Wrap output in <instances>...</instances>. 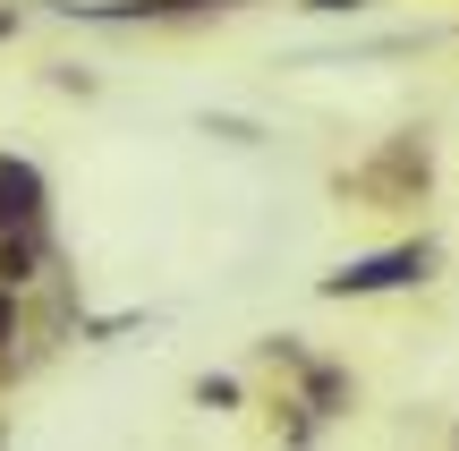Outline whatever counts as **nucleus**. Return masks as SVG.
Wrapping results in <instances>:
<instances>
[{
	"instance_id": "nucleus-1",
	"label": "nucleus",
	"mask_w": 459,
	"mask_h": 451,
	"mask_svg": "<svg viewBox=\"0 0 459 451\" xmlns=\"http://www.w3.org/2000/svg\"><path fill=\"white\" fill-rule=\"evenodd\" d=\"M332 196H341L349 213H417V204L434 196V136L426 128H392L375 153L332 170Z\"/></svg>"
},
{
	"instance_id": "nucleus-2",
	"label": "nucleus",
	"mask_w": 459,
	"mask_h": 451,
	"mask_svg": "<svg viewBox=\"0 0 459 451\" xmlns=\"http://www.w3.org/2000/svg\"><path fill=\"white\" fill-rule=\"evenodd\" d=\"M426 282H443V239L417 230V239H392V247H375V256L332 265L324 282H315V299L349 307V299H392V290H426Z\"/></svg>"
},
{
	"instance_id": "nucleus-3",
	"label": "nucleus",
	"mask_w": 459,
	"mask_h": 451,
	"mask_svg": "<svg viewBox=\"0 0 459 451\" xmlns=\"http://www.w3.org/2000/svg\"><path fill=\"white\" fill-rule=\"evenodd\" d=\"M255 0H26V17H68V26H213Z\"/></svg>"
},
{
	"instance_id": "nucleus-4",
	"label": "nucleus",
	"mask_w": 459,
	"mask_h": 451,
	"mask_svg": "<svg viewBox=\"0 0 459 451\" xmlns=\"http://www.w3.org/2000/svg\"><path fill=\"white\" fill-rule=\"evenodd\" d=\"M51 230V179L34 153H0V239Z\"/></svg>"
},
{
	"instance_id": "nucleus-5",
	"label": "nucleus",
	"mask_w": 459,
	"mask_h": 451,
	"mask_svg": "<svg viewBox=\"0 0 459 451\" xmlns=\"http://www.w3.org/2000/svg\"><path fill=\"white\" fill-rule=\"evenodd\" d=\"M281 401H298L315 426H341L349 409H358V375H349L341 358H307V367L290 375V392H281Z\"/></svg>"
},
{
	"instance_id": "nucleus-6",
	"label": "nucleus",
	"mask_w": 459,
	"mask_h": 451,
	"mask_svg": "<svg viewBox=\"0 0 459 451\" xmlns=\"http://www.w3.org/2000/svg\"><path fill=\"white\" fill-rule=\"evenodd\" d=\"M43 273H60V230H17V239H0V290H9V299H26Z\"/></svg>"
},
{
	"instance_id": "nucleus-7",
	"label": "nucleus",
	"mask_w": 459,
	"mask_h": 451,
	"mask_svg": "<svg viewBox=\"0 0 459 451\" xmlns=\"http://www.w3.org/2000/svg\"><path fill=\"white\" fill-rule=\"evenodd\" d=\"M196 128L213 136V145H247V153H255L264 136H273V128H264V119H247V111H196Z\"/></svg>"
},
{
	"instance_id": "nucleus-8",
	"label": "nucleus",
	"mask_w": 459,
	"mask_h": 451,
	"mask_svg": "<svg viewBox=\"0 0 459 451\" xmlns=\"http://www.w3.org/2000/svg\"><path fill=\"white\" fill-rule=\"evenodd\" d=\"M43 85H51V94L94 102V94H102V68H94V60H43Z\"/></svg>"
},
{
	"instance_id": "nucleus-9",
	"label": "nucleus",
	"mask_w": 459,
	"mask_h": 451,
	"mask_svg": "<svg viewBox=\"0 0 459 451\" xmlns=\"http://www.w3.org/2000/svg\"><path fill=\"white\" fill-rule=\"evenodd\" d=\"M307 358H315V350H307V341H298V333H264V341H255V367H273L281 384H290V375L307 367Z\"/></svg>"
},
{
	"instance_id": "nucleus-10",
	"label": "nucleus",
	"mask_w": 459,
	"mask_h": 451,
	"mask_svg": "<svg viewBox=\"0 0 459 451\" xmlns=\"http://www.w3.org/2000/svg\"><path fill=\"white\" fill-rule=\"evenodd\" d=\"M187 401L213 409V418H230V409H247V384H238V375H196V384H187Z\"/></svg>"
},
{
	"instance_id": "nucleus-11",
	"label": "nucleus",
	"mask_w": 459,
	"mask_h": 451,
	"mask_svg": "<svg viewBox=\"0 0 459 451\" xmlns=\"http://www.w3.org/2000/svg\"><path fill=\"white\" fill-rule=\"evenodd\" d=\"M136 324H145V307H119V316H85V324H77V341H94V350H102V341H128Z\"/></svg>"
},
{
	"instance_id": "nucleus-12",
	"label": "nucleus",
	"mask_w": 459,
	"mask_h": 451,
	"mask_svg": "<svg viewBox=\"0 0 459 451\" xmlns=\"http://www.w3.org/2000/svg\"><path fill=\"white\" fill-rule=\"evenodd\" d=\"M273 409H281V451H307L315 435H324V426H315V418H307L298 401H273Z\"/></svg>"
},
{
	"instance_id": "nucleus-13",
	"label": "nucleus",
	"mask_w": 459,
	"mask_h": 451,
	"mask_svg": "<svg viewBox=\"0 0 459 451\" xmlns=\"http://www.w3.org/2000/svg\"><path fill=\"white\" fill-rule=\"evenodd\" d=\"M307 17H366V9H383V0H298Z\"/></svg>"
},
{
	"instance_id": "nucleus-14",
	"label": "nucleus",
	"mask_w": 459,
	"mask_h": 451,
	"mask_svg": "<svg viewBox=\"0 0 459 451\" xmlns=\"http://www.w3.org/2000/svg\"><path fill=\"white\" fill-rule=\"evenodd\" d=\"M26 34V0H0V43H17Z\"/></svg>"
},
{
	"instance_id": "nucleus-15",
	"label": "nucleus",
	"mask_w": 459,
	"mask_h": 451,
	"mask_svg": "<svg viewBox=\"0 0 459 451\" xmlns=\"http://www.w3.org/2000/svg\"><path fill=\"white\" fill-rule=\"evenodd\" d=\"M0 451H9V418H0Z\"/></svg>"
},
{
	"instance_id": "nucleus-16",
	"label": "nucleus",
	"mask_w": 459,
	"mask_h": 451,
	"mask_svg": "<svg viewBox=\"0 0 459 451\" xmlns=\"http://www.w3.org/2000/svg\"><path fill=\"white\" fill-rule=\"evenodd\" d=\"M451 451H459V426H451Z\"/></svg>"
},
{
	"instance_id": "nucleus-17",
	"label": "nucleus",
	"mask_w": 459,
	"mask_h": 451,
	"mask_svg": "<svg viewBox=\"0 0 459 451\" xmlns=\"http://www.w3.org/2000/svg\"><path fill=\"white\" fill-rule=\"evenodd\" d=\"M451 34H459V26H451Z\"/></svg>"
}]
</instances>
